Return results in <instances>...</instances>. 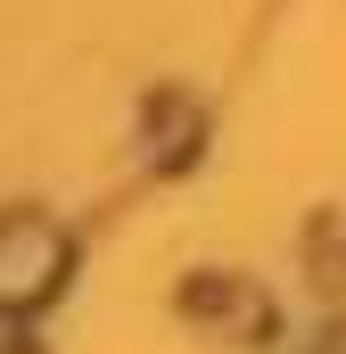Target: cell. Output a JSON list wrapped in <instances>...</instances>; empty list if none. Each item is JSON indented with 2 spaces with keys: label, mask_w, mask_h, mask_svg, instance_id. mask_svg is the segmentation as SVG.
<instances>
[{
  "label": "cell",
  "mask_w": 346,
  "mask_h": 354,
  "mask_svg": "<svg viewBox=\"0 0 346 354\" xmlns=\"http://www.w3.org/2000/svg\"><path fill=\"white\" fill-rule=\"evenodd\" d=\"M66 272V239L50 214H8L0 223V305H33L50 297Z\"/></svg>",
  "instance_id": "cell-1"
},
{
  "label": "cell",
  "mask_w": 346,
  "mask_h": 354,
  "mask_svg": "<svg viewBox=\"0 0 346 354\" xmlns=\"http://www.w3.org/2000/svg\"><path fill=\"white\" fill-rule=\"evenodd\" d=\"M0 354H25V338H17V330H8V322H0Z\"/></svg>",
  "instance_id": "cell-2"
}]
</instances>
